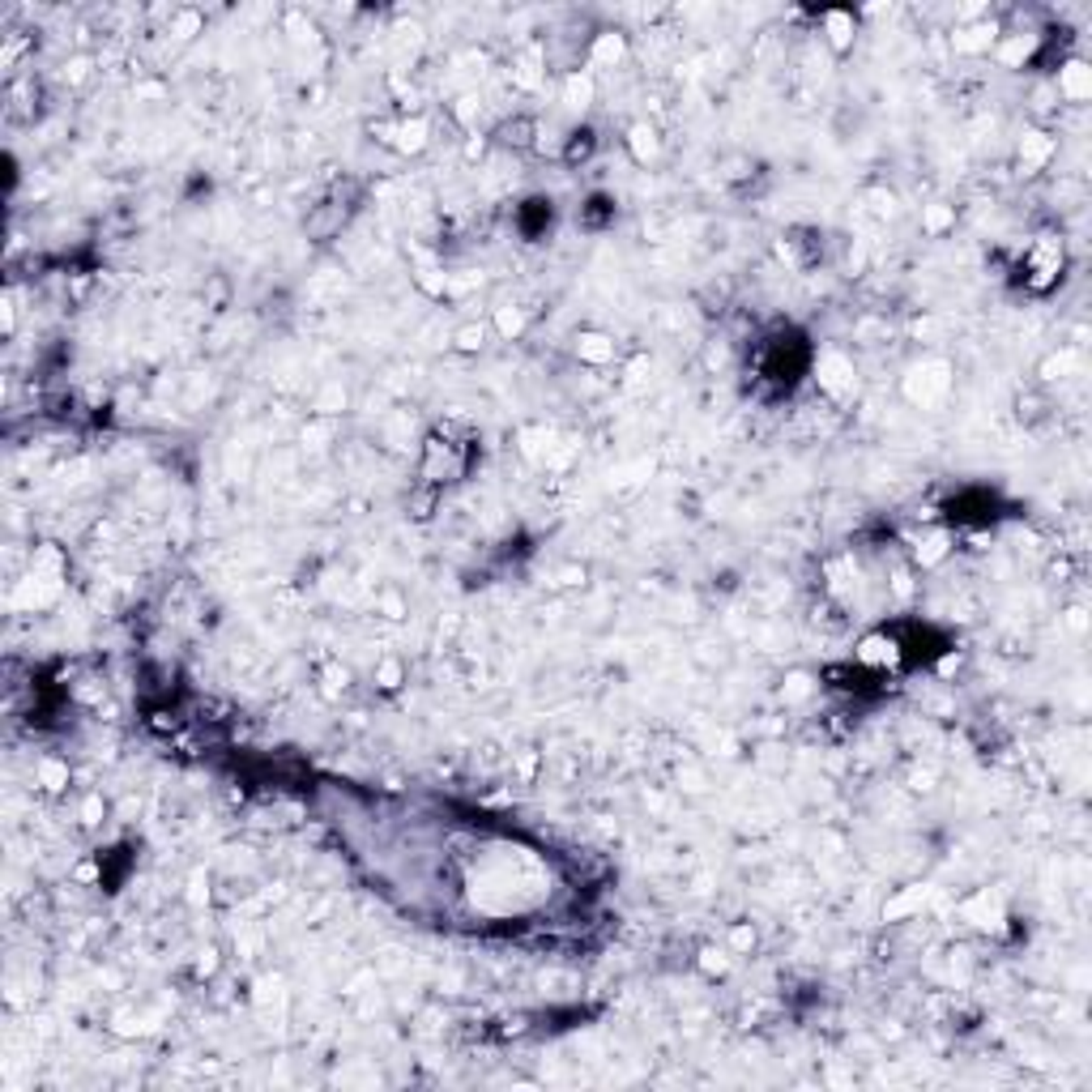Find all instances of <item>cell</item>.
Returning a JSON list of instances; mask_svg holds the SVG:
<instances>
[{
    "mask_svg": "<svg viewBox=\"0 0 1092 1092\" xmlns=\"http://www.w3.org/2000/svg\"><path fill=\"white\" fill-rule=\"evenodd\" d=\"M853 657H858L862 666H875V670L897 666V662H900V640H897V636H888V632L862 636V645L853 649Z\"/></svg>",
    "mask_w": 1092,
    "mask_h": 1092,
    "instance_id": "cell-7",
    "label": "cell"
},
{
    "mask_svg": "<svg viewBox=\"0 0 1092 1092\" xmlns=\"http://www.w3.org/2000/svg\"><path fill=\"white\" fill-rule=\"evenodd\" d=\"M188 900H193V905H205V900H210V880H205V875H193V883H188Z\"/></svg>",
    "mask_w": 1092,
    "mask_h": 1092,
    "instance_id": "cell-35",
    "label": "cell"
},
{
    "mask_svg": "<svg viewBox=\"0 0 1092 1092\" xmlns=\"http://www.w3.org/2000/svg\"><path fill=\"white\" fill-rule=\"evenodd\" d=\"M853 39H858V22H853V14H849V9H828V14H824V43H828L836 56H845V51L853 48Z\"/></svg>",
    "mask_w": 1092,
    "mask_h": 1092,
    "instance_id": "cell-9",
    "label": "cell"
},
{
    "mask_svg": "<svg viewBox=\"0 0 1092 1092\" xmlns=\"http://www.w3.org/2000/svg\"><path fill=\"white\" fill-rule=\"evenodd\" d=\"M414 282H419L427 294H444V291H448V277L436 274V269H419V274H414Z\"/></svg>",
    "mask_w": 1092,
    "mask_h": 1092,
    "instance_id": "cell-32",
    "label": "cell"
},
{
    "mask_svg": "<svg viewBox=\"0 0 1092 1092\" xmlns=\"http://www.w3.org/2000/svg\"><path fill=\"white\" fill-rule=\"evenodd\" d=\"M696 964H700L704 978H726L734 961H730V952H726V947H700V961H696Z\"/></svg>",
    "mask_w": 1092,
    "mask_h": 1092,
    "instance_id": "cell-26",
    "label": "cell"
},
{
    "mask_svg": "<svg viewBox=\"0 0 1092 1092\" xmlns=\"http://www.w3.org/2000/svg\"><path fill=\"white\" fill-rule=\"evenodd\" d=\"M342 406H346V389H342V384H325V389L316 393V402H311V410H316L320 419H333Z\"/></svg>",
    "mask_w": 1092,
    "mask_h": 1092,
    "instance_id": "cell-27",
    "label": "cell"
},
{
    "mask_svg": "<svg viewBox=\"0 0 1092 1092\" xmlns=\"http://www.w3.org/2000/svg\"><path fill=\"white\" fill-rule=\"evenodd\" d=\"M34 781L43 785L48 794H60V790H68V764L65 760H56V755H43V760L34 764Z\"/></svg>",
    "mask_w": 1092,
    "mask_h": 1092,
    "instance_id": "cell-17",
    "label": "cell"
},
{
    "mask_svg": "<svg viewBox=\"0 0 1092 1092\" xmlns=\"http://www.w3.org/2000/svg\"><path fill=\"white\" fill-rule=\"evenodd\" d=\"M593 149H598V132L593 129H572L568 137H564V149H559V154H564V163H585Z\"/></svg>",
    "mask_w": 1092,
    "mask_h": 1092,
    "instance_id": "cell-20",
    "label": "cell"
},
{
    "mask_svg": "<svg viewBox=\"0 0 1092 1092\" xmlns=\"http://www.w3.org/2000/svg\"><path fill=\"white\" fill-rule=\"evenodd\" d=\"M623 56H627V39L619 31H598L589 39V65L593 68H615L623 65Z\"/></svg>",
    "mask_w": 1092,
    "mask_h": 1092,
    "instance_id": "cell-10",
    "label": "cell"
},
{
    "mask_svg": "<svg viewBox=\"0 0 1092 1092\" xmlns=\"http://www.w3.org/2000/svg\"><path fill=\"white\" fill-rule=\"evenodd\" d=\"M380 606H384V615H389V619H402V615H406V606H402V598H397V593H384V598H380Z\"/></svg>",
    "mask_w": 1092,
    "mask_h": 1092,
    "instance_id": "cell-36",
    "label": "cell"
},
{
    "mask_svg": "<svg viewBox=\"0 0 1092 1092\" xmlns=\"http://www.w3.org/2000/svg\"><path fill=\"white\" fill-rule=\"evenodd\" d=\"M375 141L380 146L397 149V154H423L427 141H431V124H427L423 115H410V120H393V124H372Z\"/></svg>",
    "mask_w": 1092,
    "mask_h": 1092,
    "instance_id": "cell-2",
    "label": "cell"
},
{
    "mask_svg": "<svg viewBox=\"0 0 1092 1092\" xmlns=\"http://www.w3.org/2000/svg\"><path fill=\"white\" fill-rule=\"evenodd\" d=\"M431 508H436V487H427L423 495H414V504H410V517H414V521H427V517H431Z\"/></svg>",
    "mask_w": 1092,
    "mask_h": 1092,
    "instance_id": "cell-33",
    "label": "cell"
},
{
    "mask_svg": "<svg viewBox=\"0 0 1092 1092\" xmlns=\"http://www.w3.org/2000/svg\"><path fill=\"white\" fill-rule=\"evenodd\" d=\"M525 329H529V316H525V308H517V303H500V308H495V333H500V338L517 342Z\"/></svg>",
    "mask_w": 1092,
    "mask_h": 1092,
    "instance_id": "cell-18",
    "label": "cell"
},
{
    "mask_svg": "<svg viewBox=\"0 0 1092 1092\" xmlns=\"http://www.w3.org/2000/svg\"><path fill=\"white\" fill-rule=\"evenodd\" d=\"M346 687H350V670H346V666H338V662H333V666L325 670V683H320V691H325L329 700H338V696H342Z\"/></svg>",
    "mask_w": 1092,
    "mask_h": 1092,
    "instance_id": "cell-31",
    "label": "cell"
},
{
    "mask_svg": "<svg viewBox=\"0 0 1092 1092\" xmlns=\"http://www.w3.org/2000/svg\"><path fill=\"white\" fill-rule=\"evenodd\" d=\"M816 691V679L811 674H802V670H794V674H785V687H781V700H790V704H799V700H807Z\"/></svg>",
    "mask_w": 1092,
    "mask_h": 1092,
    "instance_id": "cell-28",
    "label": "cell"
},
{
    "mask_svg": "<svg viewBox=\"0 0 1092 1092\" xmlns=\"http://www.w3.org/2000/svg\"><path fill=\"white\" fill-rule=\"evenodd\" d=\"M1003 39L998 22H978V26H961L952 34V48L964 51V56H981V51H995V43Z\"/></svg>",
    "mask_w": 1092,
    "mask_h": 1092,
    "instance_id": "cell-8",
    "label": "cell"
},
{
    "mask_svg": "<svg viewBox=\"0 0 1092 1092\" xmlns=\"http://www.w3.org/2000/svg\"><path fill=\"white\" fill-rule=\"evenodd\" d=\"M487 338H491V329L483 325V320H470V325H461L453 333V346L461 350V355H478V350L487 346Z\"/></svg>",
    "mask_w": 1092,
    "mask_h": 1092,
    "instance_id": "cell-22",
    "label": "cell"
},
{
    "mask_svg": "<svg viewBox=\"0 0 1092 1092\" xmlns=\"http://www.w3.org/2000/svg\"><path fill=\"white\" fill-rule=\"evenodd\" d=\"M947 227H956V210H952V205H943V201L922 205V230H926V235H943Z\"/></svg>",
    "mask_w": 1092,
    "mask_h": 1092,
    "instance_id": "cell-21",
    "label": "cell"
},
{
    "mask_svg": "<svg viewBox=\"0 0 1092 1092\" xmlns=\"http://www.w3.org/2000/svg\"><path fill=\"white\" fill-rule=\"evenodd\" d=\"M213 969H218V952H201V961H196V973H201V978H210Z\"/></svg>",
    "mask_w": 1092,
    "mask_h": 1092,
    "instance_id": "cell-37",
    "label": "cell"
},
{
    "mask_svg": "<svg viewBox=\"0 0 1092 1092\" xmlns=\"http://www.w3.org/2000/svg\"><path fill=\"white\" fill-rule=\"evenodd\" d=\"M1054 158V137L1050 132H1024L1020 141V176H1037Z\"/></svg>",
    "mask_w": 1092,
    "mask_h": 1092,
    "instance_id": "cell-13",
    "label": "cell"
},
{
    "mask_svg": "<svg viewBox=\"0 0 1092 1092\" xmlns=\"http://www.w3.org/2000/svg\"><path fill=\"white\" fill-rule=\"evenodd\" d=\"M926 897H930V888L926 883H913V888H905V892H897V897L888 900L883 905V917L888 922H900V917H909V913H917L922 905H926Z\"/></svg>",
    "mask_w": 1092,
    "mask_h": 1092,
    "instance_id": "cell-15",
    "label": "cell"
},
{
    "mask_svg": "<svg viewBox=\"0 0 1092 1092\" xmlns=\"http://www.w3.org/2000/svg\"><path fill=\"white\" fill-rule=\"evenodd\" d=\"M947 551H952V538L939 529V534H922V538H917V551H913V555H917V564H922V568H930V564H939Z\"/></svg>",
    "mask_w": 1092,
    "mask_h": 1092,
    "instance_id": "cell-23",
    "label": "cell"
},
{
    "mask_svg": "<svg viewBox=\"0 0 1092 1092\" xmlns=\"http://www.w3.org/2000/svg\"><path fill=\"white\" fill-rule=\"evenodd\" d=\"M402 679H406V670H402V662H397V657H384V662L375 666V687H380V691H397V687H402Z\"/></svg>",
    "mask_w": 1092,
    "mask_h": 1092,
    "instance_id": "cell-29",
    "label": "cell"
},
{
    "mask_svg": "<svg viewBox=\"0 0 1092 1092\" xmlns=\"http://www.w3.org/2000/svg\"><path fill=\"white\" fill-rule=\"evenodd\" d=\"M1076 363H1079V350H1076V346H1062L1059 355H1050V359L1042 363V380H1062V375L1071 372Z\"/></svg>",
    "mask_w": 1092,
    "mask_h": 1092,
    "instance_id": "cell-25",
    "label": "cell"
},
{
    "mask_svg": "<svg viewBox=\"0 0 1092 1092\" xmlns=\"http://www.w3.org/2000/svg\"><path fill=\"white\" fill-rule=\"evenodd\" d=\"M564 103L576 107V112H585L589 103H593V73H585V68L581 73H568L564 77Z\"/></svg>",
    "mask_w": 1092,
    "mask_h": 1092,
    "instance_id": "cell-19",
    "label": "cell"
},
{
    "mask_svg": "<svg viewBox=\"0 0 1092 1092\" xmlns=\"http://www.w3.org/2000/svg\"><path fill=\"white\" fill-rule=\"evenodd\" d=\"M627 154H632L640 167L657 163V158H662V132L653 129L649 120L632 124V129H627Z\"/></svg>",
    "mask_w": 1092,
    "mask_h": 1092,
    "instance_id": "cell-12",
    "label": "cell"
},
{
    "mask_svg": "<svg viewBox=\"0 0 1092 1092\" xmlns=\"http://www.w3.org/2000/svg\"><path fill=\"white\" fill-rule=\"evenodd\" d=\"M495 141L500 146H512V149H534L538 146V124L529 115H512V120H504L495 129Z\"/></svg>",
    "mask_w": 1092,
    "mask_h": 1092,
    "instance_id": "cell-14",
    "label": "cell"
},
{
    "mask_svg": "<svg viewBox=\"0 0 1092 1092\" xmlns=\"http://www.w3.org/2000/svg\"><path fill=\"white\" fill-rule=\"evenodd\" d=\"M1054 90H1059V98H1067V103H1088L1092 98V65L1088 60H1067V65L1059 68V77H1054Z\"/></svg>",
    "mask_w": 1092,
    "mask_h": 1092,
    "instance_id": "cell-5",
    "label": "cell"
},
{
    "mask_svg": "<svg viewBox=\"0 0 1092 1092\" xmlns=\"http://www.w3.org/2000/svg\"><path fill=\"white\" fill-rule=\"evenodd\" d=\"M103 816H107V807H103V799H98V794L82 802V824H98Z\"/></svg>",
    "mask_w": 1092,
    "mask_h": 1092,
    "instance_id": "cell-34",
    "label": "cell"
},
{
    "mask_svg": "<svg viewBox=\"0 0 1092 1092\" xmlns=\"http://www.w3.org/2000/svg\"><path fill=\"white\" fill-rule=\"evenodd\" d=\"M60 598V576H51V572H31V581H22V589L14 593V606H34V610H43V606H51Z\"/></svg>",
    "mask_w": 1092,
    "mask_h": 1092,
    "instance_id": "cell-6",
    "label": "cell"
},
{
    "mask_svg": "<svg viewBox=\"0 0 1092 1092\" xmlns=\"http://www.w3.org/2000/svg\"><path fill=\"white\" fill-rule=\"evenodd\" d=\"M196 31H201V14H196V9H176V14H171V34H176V39H193Z\"/></svg>",
    "mask_w": 1092,
    "mask_h": 1092,
    "instance_id": "cell-30",
    "label": "cell"
},
{
    "mask_svg": "<svg viewBox=\"0 0 1092 1092\" xmlns=\"http://www.w3.org/2000/svg\"><path fill=\"white\" fill-rule=\"evenodd\" d=\"M1033 48H1037V39H1024V34H1003L995 43V60L1007 68H1020L1033 56Z\"/></svg>",
    "mask_w": 1092,
    "mask_h": 1092,
    "instance_id": "cell-16",
    "label": "cell"
},
{
    "mask_svg": "<svg viewBox=\"0 0 1092 1092\" xmlns=\"http://www.w3.org/2000/svg\"><path fill=\"white\" fill-rule=\"evenodd\" d=\"M947 389H952V367H947L943 359H922L913 363L909 375H905V397H909L913 406H934V402H943Z\"/></svg>",
    "mask_w": 1092,
    "mask_h": 1092,
    "instance_id": "cell-1",
    "label": "cell"
},
{
    "mask_svg": "<svg viewBox=\"0 0 1092 1092\" xmlns=\"http://www.w3.org/2000/svg\"><path fill=\"white\" fill-rule=\"evenodd\" d=\"M572 350H576V359L581 363L602 367V363L615 359V338H610V333H598V329H585V333L572 338Z\"/></svg>",
    "mask_w": 1092,
    "mask_h": 1092,
    "instance_id": "cell-11",
    "label": "cell"
},
{
    "mask_svg": "<svg viewBox=\"0 0 1092 1092\" xmlns=\"http://www.w3.org/2000/svg\"><path fill=\"white\" fill-rule=\"evenodd\" d=\"M961 917L969 922V926L978 930H1003V922H1007V909H1003V900L995 897V892H978V897H969L961 905Z\"/></svg>",
    "mask_w": 1092,
    "mask_h": 1092,
    "instance_id": "cell-4",
    "label": "cell"
},
{
    "mask_svg": "<svg viewBox=\"0 0 1092 1092\" xmlns=\"http://www.w3.org/2000/svg\"><path fill=\"white\" fill-rule=\"evenodd\" d=\"M816 380H819V389L824 393L841 397V393L853 389V363H849L841 350H828V355H819V363H816Z\"/></svg>",
    "mask_w": 1092,
    "mask_h": 1092,
    "instance_id": "cell-3",
    "label": "cell"
},
{
    "mask_svg": "<svg viewBox=\"0 0 1092 1092\" xmlns=\"http://www.w3.org/2000/svg\"><path fill=\"white\" fill-rule=\"evenodd\" d=\"M755 943H760V934H755L751 922H734L730 934H726V952L730 956H747V952H755Z\"/></svg>",
    "mask_w": 1092,
    "mask_h": 1092,
    "instance_id": "cell-24",
    "label": "cell"
}]
</instances>
